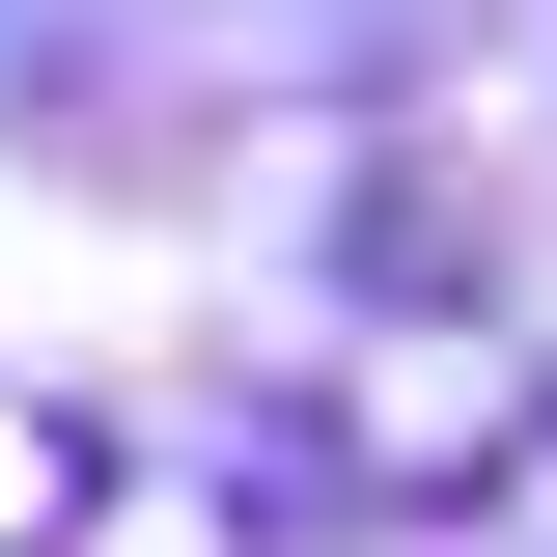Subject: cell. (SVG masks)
I'll list each match as a JSON object with an SVG mask.
<instances>
[{
  "mask_svg": "<svg viewBox=\"0 0 557 557\" xmlns=\"http://www.w3.org/2000/svg\"><path fill=\"white\" fill-rule=\"evenodd\" d=\"M112 557H223V530H196V502H112Z\"/></svg>",
  "mask_w": 557,
  "mask_h": 557,
  "instance_id": "3957f363",
  "label": "cell"
},
{
  "mask_svg": "<svg viewBox=\"0 0 557 557\" xmlns=\"http://www.w3.org/2000/svg\"><path fill=\"white\" fill-rule=\"evenodd\" d=\"M446 446H530V391L502 362H362L335 391V474H446Z\"/></svg>",
  "mask_w": 557,
  "mask_h": 557,
  "instance_id": "6da1fadb",
  "label": "cell"
},
{
  "mask_svg": "<svg viewBox=\"0 0 557 557\" xmlns=\"http://www.w3.org/2000/svg\"><path fill=\"white\" fill-rule=\"evenodd\" d=\"M57 530H84V446H57L28 391H0V557H57Z\"/></svg>",
  "mask_w": 557,
  "mask_h": 557,
  "instance_id": "7a4b0ae2",
  "label": "cell"
}]
</instances>
